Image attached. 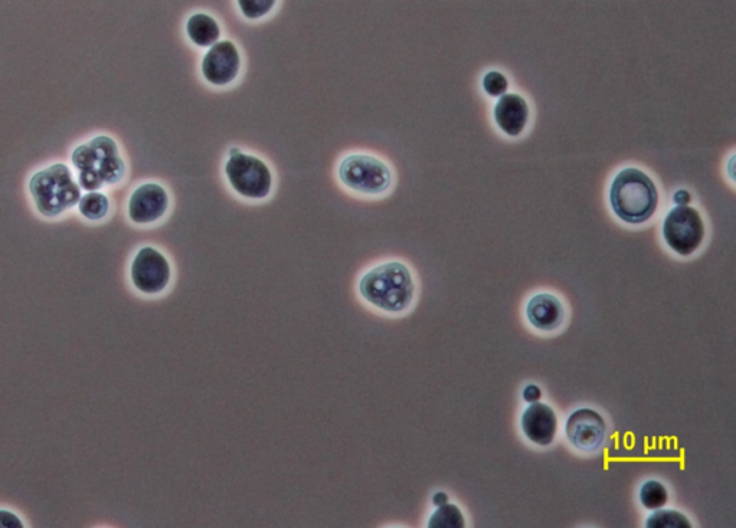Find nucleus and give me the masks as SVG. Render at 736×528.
Listing matches in <instances>:
<instances>
[{"label":"nucleus","instance_id":"obj_1","mask_svg":"<svg viewBox=\"0 0 736 528\" xmlns=\"http://www.w3.org/2000/svg\"><path fill=\"white\" fill-rule=\"evenodd\" d=\"M610 205L621 221L641 225L652 219L659 208V190L646 172L626 167L611 182Z\"/></svg>","mask_w":736,"mask_h":528},{"label":"nucleus","instance_id":"obj_2","mask_svg":"<svg viewBox=\"0 0 736 528\" xmlns=\"http://www.w3.org/2000/svg\"><path fill=\"white\" fill-rule=\"evenodd\" d=\"M359 293L385 313H402L414 300L415 285L407 265L392 261L366 272L359 281Z\"/></svg>","mask_w":736,"mask_h":528},{"label":"nucleus","instance_id":"obj_3","mask_svg":"<svg viewBox=\"0 0 736 528\" xmlns=\"http://www.w3.org/2000/svg\"><path fill=\"white\" fill-rule=\"evenodd\" d=\"M71 160L77 170L78 185L88 192L116 185L126 173L119 147L109 136H98L81 144L74 150Z\"/></svg>","mask_w":736,"mask_h":528},{"label":"nucleus","instance_id":"obj_4","mask_svg":"<svg viewBox=\"0 0 736 528\" xmlns=\"http://www.w3.org/2000/svg\"><path fill=\"white\" fill-rule=\"evenodd\" d=\"M29 192L39 213L47 218L74 208L81 199V186L75 182L70 167L61 163L35 173L29 182Z\"/></svg>","mask_w":736,"mask_h":528},{"label":"nucleus","instance_id":"obj_5","mask_svg":"<svg viewBox=\"0 0 736 528\" xmlns=\"http://www.w3.org/2000/svg\"><path fill=\"white\" fill-rule=\"evenodd\" d=\"M339 177L346 188L362 195H382L391 188L392 173L387 163L369 154H350L339 166Z\"/></svg>","mask_w":736,"mask_h":528},{"label":"nucleus","instance_id":"obj_6","mask_svg":"<svg viewBox=\"0 0 736 528\" xmlns=\"http://www.w3.org/2000/svg\"><path fill=\"white\" fill-rule=\"evenodd\" d=\"M705 234V222H703L702 215L692 206L676 205L664 218V242L680 257L695 254L703 244Z\"/></svg>","mask_w":736,"mask_h":528},{"label":"nucleus","instance_id":"obj_7","mask_svg":"<svg viewBox=\"0 0 736 528\" xmlns=\"http://www.w3.org/2000/svg\"><path fill=\"white\" fill-rule=\"evenodd\" d=\"M231 188L247 199H266L273 189V175L266 163L251 154H231L225 165Z\"/></svg>","mask_w":736,"mask_h":528},{"label":"nucleus","instance_id":"obj_8","mask_svg":"<svg viewBox=\"0 0 736 528\" xmlns=\"http://www.w3.org/2000/svg\"><path fill=\"white\" fill-rule=\"evenodd\" d=\"M134 287L143 294L155 295L166 290L172 277L168 258L152 247L137 252L130 268Z\"/></svg>","mask_w":736,"mask_h":528},{"label":"nucleus","instance_id":"obj_9","mask_svg":"<svg viewBox=\"0 0 736 528\" xmlns=\"http://www.w3.org/2000/svg\"><path fill=\"white\" fill-rule=\"evenodd\" d=\"M202 75L209 84L224 87L238 77L241 70V57L231 41H221L209 47L202 59Z\"/></svg>","mask_w":736,"mask_h":528},{"label":"nucleus","instance_id":"obj_10","mask_svg":"<svg viewBox=\"0 0 736 528\" xmlns=\"http://www.w3.org/2000/svg\"><path fill=\"white\" fill-rule=\"evenodd\" d=\"M569 442L580 451L592 452L604 444L607 426L600 413L592 409H578L567 421Z\"/></svg>","mask_w":736,"mask_h":528},{"label":"nucleus","instance_id":"obj_11","mask_svg":"<svg viewBox=\"0 0 736 528\" xmlns=\"http://www.w3.org/2000/svg\"><path fill=\"white\" fill-rule=\"evenodd\" d=\"M169 209V195L156 183L139 186L129 200V216L134 223L149 225L162 219Z\"/></svg>","mask_w":736,"mask_h":528},{"label":"nucleus","instance_id":"obj_12","mask_svg":"<svg viewBox=\"0 0 736 528\" xmlns=\"http://www.w3.org/2000/svg\"><path fill=\"white\" fill-rule=\"evenodd\" d=\"M493 118L503 134L509 137H519L528 127L531 108L522 95L506 93L499 97L493 107Z\"/></svg>","mask_w":736,"mask_h":528},{"label":"nucleus","instance_id":"obj_13","mask_svg":"<svg viewBox=\"0 0 736 528\" xmlns=\"http://www.w3.org/2000/svg\"><path fill=\"white\" fill-rule=\"evenodd\" d=\"M523 434L533 444L546 446L554 442L558 432V418L551 406L545 403H531L522 416Z\"/></svg>","mask_w":736,"mask_h":528},{"label":"nucleus","instance_id":"obj_14","mask_svg":"<svg viewBox=\"0 0 736 528\" xmlns=\"http://www.w3.org/2000/svg\"><path fill=\"white\" fill-rule=\"evenodd\" d=\"M526 316L535 329L552 331L561 326L565 311L555 295L538 294L529 301Z\"/></svg>","mask_w":736,"mask_h":528},{"label":"nucleus","instance_id":"obj_15","mask_svg":"<svg viewBox=\"0 0 736 528\" xmlns=\"http://www.w3.org/2000/svg\"><path fill=\"white\" fill-rule=\"evenodd\" d=\"M186 34L198 47L206 48L217 44L221 36V28L212 16L206 13H195L188 19Z\"/></svg>","mask_w":736,"mask_h":528},{"label":"nucleus","instance_id":"obj_16","mask_svg":"<svg viewBox=\"0 0 736 528\" xmlns=\"http://www.w3.org/2000/svg\"><path fill=\"white\" fill-rule=\"evenodd\" d=\"M78 208H80L81 215L84 218L90 219V221H100V219L106 218L107 213H109L110 202L104 193L96 190V192H88L87 195L81 196Z\"/></svg>","mask_w":736,"mask_h":528},{"label":"nucleus","instance_id":"obj_17","mask_svg":"<svg viewBox=\"0 0 736 528\" xmlns=\"http://www.w3.org/2000/svg\"><path fill=\"white\" fill-rule=\"evenodd\" d=\"M430 528H464L466 521L460 508L454 504H443L437 507L428 521Z\"/></svg>","mask_w":736,"mask_h":528},{"label":"nucleus","instance_id":"obj_18","mask_svg":"<svg viewBox=\"0 0 736 528\" xmlns=\"http://www.w3.org/2000/svg\"><path fill=\"white\" fill-rule=\"evenodd\" d=\"M640 501L649 510H659L669 501V493L666 487L659 481L644 482L640 490Z\"/></svg>","mask_w":736,"mask_h":528},{"label":"nucleus","instance_id":"obj_19","mask_svg":"<svg viewBox=\"0 0 736 528\" xmlns=\"http://www.w3.org/2000/svg\"><path fill=\"white\" fill-rule=\"evenodd\" d=\"M646 527L649 528H690L692 524L685 514L675 510H656L647 518Z\"/></svg>","mask_w":736,"mask_h":528},{"label":"nucleus","instance_id":"obj_20","mask_svg":"<svg viewBox=\"0 0 736 528\" xmlns=\"http://www.w3.org/2000/svg\"><path fill=\"white\" fill-rule=\"evenodd\" d=\"M482 87L489 97L499 98L509 90V80L500 71H489L484 74Z\"/></svg>","mask_w":736,"mask_h":528},{"label":"nucleus","instance_id":"obj_21","mask_svg":"<svg viewBox=\"0 0 736 528\" xmlns=\"http://www.w3.org/2000/svg\"><path fill=\"white\" fill-rule=\"evenodd\" d=\"M277 0H238L242 15L248 19H260L273 11Z\"/></svg>","mask_w":736,"mask_h":528},{"label":"nucleus","instance_id":"obj_22","mask_svg":"<svg viewBox=\"0 0 736 528\" xmlns=\"http://www.w3.org/2000/svg\"><path fill=\"white\" fill-rule=\"evenodd\" d=\"M0 528H24V524L11 511L0 510Z\"/></svg>","mask_w":736,"mask_h":528},{"label":"nucleus","instance_id":"obj_23","mask_svg":"<svg viewBox=\"0 0 736 528\" xmlns=\"http://www.w3.org/2000/svg\"><path fill=\"white\" fill-rule=\"evenodd\" d=\"M541 398L542 390L539 389V386L529 385L526 386L525 390H523V399H525V402L535 403L539 402V399Z\"/></svg>","mask_w":736,"mask_h":528},{"label":"nucleus","instance_id":"obj_24","mask_svg":"<svg viewBox=\"0 0 736 528\" xmlns=\"http://www.w3.org/2000/svg\"><path fill=\"white\" fill-rule=\"evenodd\" d=\"M673 200H675L676 205L686 206L692 202V195H690L689 190L680 189L673 195Z\"/></svg>","mask_w":736,"mask_h":528},{"label":"nucleus","instance_id":"obj_25","mask_svg":"<svg viewBox=\"0 0 736 528\" xmlns=\"http://www.w3.org/2000/svg\"><path fill=\"white\" fill-rule=\"evenodd\" d=\"M433 503L435 507L448 503V495L446 493H437L434 495Z\"/></svg>","mask_w":736,"mask_h":528}]
</instances>
